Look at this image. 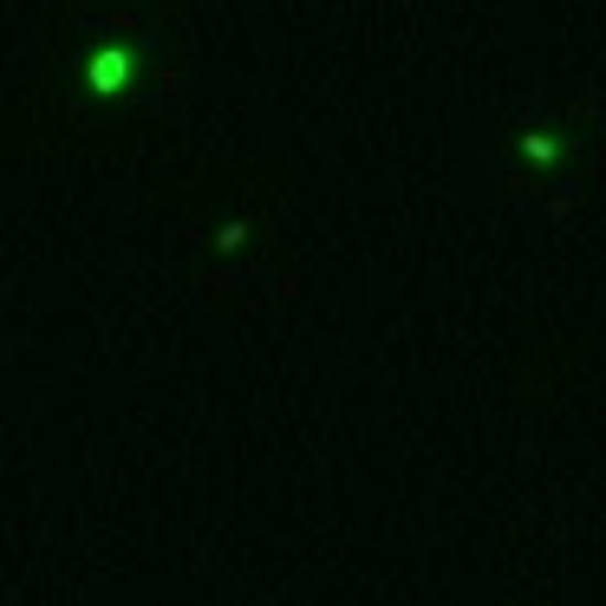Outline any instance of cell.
Listing matches in <instances>:
<instances>
[{"label":"cell","mask_w":606,"mask_h":606,"mask_svg":"<svg viewBox=\"0 0 606 606\" xmlns=\"http://www.w3.org/2000/svg\"><path fill=\"white\" fill-rule=\"evenodd\" d=\"M522 143H529V157H541V163H554V137H547V131H529Z\"/></svg>","instance_id":"2"},{"label":"cell","mask_w":606,"mask_h":606,"mask_svg":"<svg viewBox=\"0 0 606 606\" xmlns=\"http://www.w3.org/2000/svg\"><path fill=\"white\" fill-rule=\"evenodd\" d=\"M125 72H131V46H98V53H92V66H85V78H92L98 92H118V85H125Z\"/></svg>","instance_id":"1"},{"label":"cell","mask_w":606,"mask_h":606,"mask_svg":"<svg viewBox=\"0 0 606 606\" xmlns=\"http://www.w3.org/2000/svg\"><path fill=\"white\" fill-rule=\"evenodd\" d=\"M242 235H248L242 222H222V228H215V242H222V248H242Z\"/></svg>","instance_id":"3"}]
</instances>
